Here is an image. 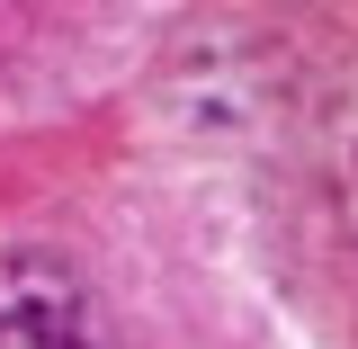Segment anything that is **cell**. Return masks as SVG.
Listing matches in <instances>:
<instances>
[{
	"instance_id": "6da1fadb",
	"label": "cell",
	"mask_w": 358,
	"mask_h": 349,
	"mask_svg": "<svg viewBox=\"0 0 358 349\" xmlns=\"http://www.w3.org/2000/svg\"><path fill=\"white\" fill-rule=\"evenodd\" d=\"M0 349H117V332L72 269L0 260Z\"/></svg>"
}]
</instances>
